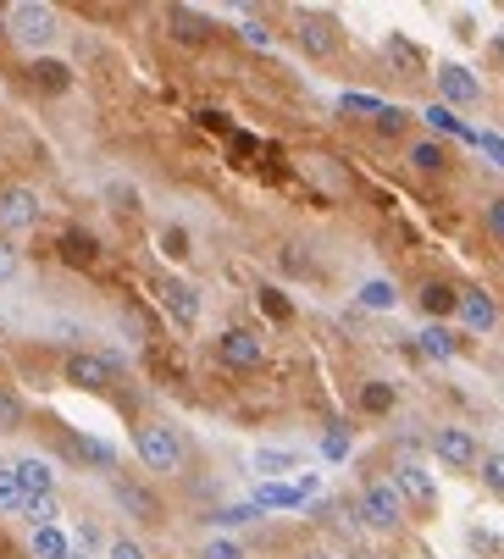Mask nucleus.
<instances>
[{
	"instance_id": "1",
	"label": "nucleus",
	"mask_w": 504,
	"mask_h": 559,
	"mask_svg": "<svg viewBox=\"0 0 504 559\" xmlns=\"http://www.w3.org/2000/svg\"><path fill=\"white\" fill-rule=\"evenodd\" d=\"M133 454H139L144 471H156V476H178L183 465H189V443H183V432L167 427V421H144V427L133 432Z\"/></svg>"
},
{
	"instance_id": "2",
	"label": "nucleus",
	"mask_w": 504,
	"mask_h": 559,
	"mask_svg": "<svg viewBox=\"0 0 504 559\" xmlns=\"http://www.w3.org/2000/svg\"><path fill=\"white\" fill-rule=\"evenodd\" d=\"M61 34V12L56 6H45V0H17V6H6V39L23 50H50Z\"/></svg>"
},
{
	"instance_id": "3",
	"label": "nucleus",
	"mask_w": 504,
	"mask_h": 559,
	"mask_svg": "<svg viewBox=\"0 0 504 559\" xmlns=\"http://www.w3.org/2000/svg\"><path fill=\"white\" fill-rule=\"evenodd\" d=\"M405 515H410V504L399 499V488L388 476H366L360 482V521L372 526V532H399Z\"/></svg>"
},
{
	"instance_id": "4",
	"label": "nucleus",
	"mask_w": 504,
	"mask_h": 559,
	"mask_svg": "<svg viewBox=\"0 0 504 559\" xmlns=\"http://www.w3.org/2000/svg\"><path fill=\"white\" fill-rule=\"evenodd\" d=\"M156 299H161V310L172 316V327H183V333H194L200 327V288L189 283V277H156Z\"/></svg>"
},
{
	"instance_id": "5",
	"label": "nucleus",
	"mask_w": 504,
	"mask_h": 559,
	"mask_svg": "<svg viewBox=\"0 0 504 559\" xmlns=\"http://www.w3.org/2000/svg\"><path fill=\"white\" fill-rule=\"evenodd\" d=\"M216 360L228 371H261L266 366V338L250 333V327H228V333H216Z\"/></svg>"
},
{
	"instance_id": "6",
	"label": "nucleus",
	"mask_w": 504,
	"mask_h": 559,
	"mask_svg": "<svg viewBox=\"0 0 504 559\" xmlns=\"http://www.w3.org/2000/svg\"><path fill=\"white\" fill-rule=\"evenodd\" d=\"M111 499H117L133 521H144V526H161V521H167V504H161V493L150 488V482H139V476H111Z\"/></svg>"
},
{
	"instance_id": "7",
	"label": "nucleus",
	"mask_w": 504,
	"mask_h": 559,
	"mask_svg": "<svg viewBox=\"0 0 504 559\" xmlns=\"http://www.w3.org/2000/svg\"><path fill=\"white\" fill-rule=\"evenodd\" d=\"M61 382L78 393H106L111 382H117V360L106 355H89V349H72L67 366H61Z\"/></svg>"
},
{
	"instance_id": "8",
	"label": "nucleus",
	"mask_w": 504,
	"mask_h": 559,
	"mask_svg": "<svg viewBox=\"0 0 504 559\" xmlns=\"http://www.w3.org/2000/svg\"><path fill=\"white\" fill-rule=\"evenodd\" d=\"M294 39H300V50L311 61H333L338 50H344V28H338V17H327V12H305L300 28H294Z\"/></svg>"
},
{
	"instance_id": "9",
	"label": "nucleus",
	"mask_w": 504,
	"mask_h": 559,
	"mask_svg": "<svg viewBox=\"0 0 504 559\" xmlns=\"http://www.w3.org/2000/svg\"><path fill=\"white\" fill-rule=\"evenodd\" d=\"M39 216H45V200L28 183H6L0 189V233H28V227H39Z\"/></svg>"
},
{
	"instance_id": "10",
	"label": "nucleus",
	"mask_w": 504,
	"mask_h": 559,
	"mask_svg": "<svg viewBox=\"0 0 504 559\" xmlns=\"http://www.w3.org/2000/svg\"><path fill=\"white\" fill-rule=\"evenodd\" d=\"M432 84H438V106H477L482 100V84H477V72L460 67V61H444V67H432Z\"/></svg>"
},
{
	"instance_id": "11",
	"label": "nucleus",
	"mask_w": 504,
	"mask_h": 559,
	"mask_svg": "<svg viewBox=\"0 0 504 559\" xmlns=\"http://www.w3.org/2000/svg\"><path fill=\"white\" fill-rule=\"evenodd\" d=\"M432 454L449 465V471H477V460H482V443L471 438L466 427H438L432 432Z\"/></svg>"
},
{
	"instance_id": "12",
	"label": "nucleus",
	"mask_w": 504,
	"mask_h": 559,
	"mask_svg": "<svg viewBox=\"0 0 504 559\" xmlns=\"http://www.w3.org/2000/svg\"><path fill=\"white\" fill-rule=\"evenodd\" d=\"M388 482H394V488H399V499H405V504H416V510H432V504H438V482H432V471H427L421 460H399Z\"/></svg>"
},
{
	"instance_id": "13",
	"label": "nucleus",
	"mask_w": 504,
	"mask_h": 559,
	"mask_svg": "<svg viewBox=\"0 0 504 559\" xmlns=\"http://www.w3.org/2000/svg\"><path fill=\"white\" fill-rule=\"evenodd\" d=\"M455 316L466 333H493V327H499V299H493L488 288H460Z\"/></svg>"
},
{
	"instance_id": "14",
	"label": "nucleus",
	"mask_w": 504,
	"mask_h": 559,
	"mask_svg": "<svg viewBox=\"0 0 504 559\" xmlns=\"http://www.w3.org/2000/svg\"><path fill=\"white\" fill-rule=\"evenodd\" d=\"M56 255H61L67 266H78V272H89V266H100V238L89 233V227H61Z\"/></svg>"
},
{
	"instance_id": "15",
	"label": "nucleus",
	"mask_w": 504,
	"mask_h": 559,
	"mask_svg": "<svg viewBox=\"0 0 504 559\" xmlns=\"http://www.w3.org/2000/svg\"><path fill=\"white\" fill-rule=\"evenodd\" d=\"M61 449H67V460L89 465V471H117V449L100 438H84V432H61Z\"/></svg>"
},
{
	"instance_id": "16",
	"label": "nucleus",
	"mask_w": 504,
	"mask_h": 559,
	"mask_svg": "<svg viewBox=\"0 0 504 559\" xmlns=\"http://www.w3.org/2000/svg\"><path fill=\"white\" fill-rule=\"evenodd\" d=\"M12 471H17V482H23L34 499H56V465H50V460L23 454V460H12Z\"/></svg>"
},
{
	"instance_id": "17",
	"label": "nucleus",
	"mask_w": 504,
	"mask_h": 559,
	"mask_svg": "<svg viewBox=\"0 0 504 559\" xmlns=\"http://www.w3.org/2000/svg\"><path fill=\"white\" fill-rule=\"evenodd\" d=\"M416 305L427 310L432 322H449V316H455V305H460V288L444 283V277H432V283L416 288Z\"/></svg>"
},
{
	"instance_id": "18",
	"label": "nucleus",
	"mask_w": 504,
	"mask_h": 559,
	"mask_svg": "<svg viewBox=\"0 0 504 559\" xmlns=\"http://www.w3.org/2000/svg\"><path fill=\"white\" fill-rule=\"evenodd\" d=\"M167 28L178 45H205L211 39V17L194 12V6H167Z\"/></svg>"
},
{
	"instance_id": "19",
	"label": "nucleus",
	"mask_w": 504,
	"mask_h": 559,
	"mask_svg": "<svg viewBox=\"0 0 504 559\" xmlns=\"http://www.w3.org/2000/svg\"><path fill=\"white\" fill-rule=\"evenodd\" d=\"M28 84H34L39 95H67V89H72V67H67V61H56V56H34Z\"/></svg>"
},
{
	"instance_id": "20",
	"label": "nucleus",
	"mask_w": 504,
	"mask_h": 559,
	"mask_svg": "<svg viewBox=\"0 0 504 559\" xmlns=\"http://www.w3.org/2000/svg\"><path fill=\"white\" fill-rule=\"evenodd\" d=\"M449 144L444 139H410V167L421 172V178H438V172H449Z\"/></svg>"
},
{
	"instance_id": "21",
	"label": "nucleus",
	"mask_w": 504,
	"mask_h": 559,
	"mask_svg": "<svg viewBox=\"0 0 504 559\" xmlns=\"http://www.w3.org/2000/svg\"><path fill=\"white\" fill-rule=\"evenodd\" d=\"M421 355H432V360H455L460 355V338L449 333V322H432V327H421Z\"/></svg>"
},
{
	"instance_id": "22",
	"label": "nucleus",
	"mask_w": 504,
	"mask_h": 559,
	"mask_svg": "<svg viewBox=\"0 0 504 559\" xmlns=\"http://www.w3.org/2000/svg\"><path fill=\"white\" fill-rule=\"evenodd\" d=\"M23 427H28V399L17 388H0V438H12Z\"/></svg>"
},
{
	"instance_id": "23",
	"label": "nucleus",
	"mask_w": 504,
	"mask_h": 559,
	"mask_svg": "<svg viewBox=\"0 0 504 559\" xmlns=\"http://www.w3.org/2000/svg\"><path fill=\"white\" fill-rule=\"evenodd\" d=\"M28 499L34 493L17 482V471H12V460H0V510H12V515H23L28 510Z\"/></svg>"
},
{
	"instance_id": "24",
	"label": "nucleus",
	"mask_w": 504,
	"mask_h": 559,
	"mask_svg": "<svg viewBox=\"0 0 504 559\" xmlns=\"http://www.w3.org/2000/svg\"><path fill=\"white\" fill-rule=\"evenodd\" d=\"M34 554L39 559H72V537L61 526H34Z\"/></svg>"
},
{
	"instance_id": "25",
	"label": "nucleus",
	"mask_w": 504,
	"mask_h": 559,
	"mask_svg": "<svg viewBox=\"0 0 504 559\" xmlns=\"http://www.w3.org/2000/svg\"><path fill=\"white\" fill-rule=\"evenodd\" d=\"M394 405H399L394 382H366V388H360V410H366V416H388Z\"/></svg>"
},
{
	"instance_id": "26",
	"label": "nucleus",
	"mask_w": 504,
	"mask_h": 559,
	"mask_svg": "<svg viewBox=\"0 0 504 559\" xmlns=\"http://www.w3.org/2000/svg\"><path fill=\"white\" fill-rule=\"evenodd\" d=\"M421 122H427L432 133H449V139H477V133H471V128H466V122H460L449 106H427V111H421Z\"/></svg>"
},
{
	"instance_id": "27",
	"label": "nucleus",
	"mask_w": 504,
	"mask_h": 559,
	"mask_svg": "<svg viewBox=\"0 0 504 559\" xmlns=\"http://www.w3.org/2000/svg\"><path fill=\"white\" fill-rule=\"evenodd\" d=\"M311 488H316V482H300V488H283V482H266V488L255 493V504H266V510H288V504H300Z\"/></svg>"
},
{
	"instance_id": "28",
	"label": "nucleus",
	"mask_w": 504,
	"mask_h": 559,
	"mask_svg": "<svg viewBox=\"0 0 504 559\" xmlns=\"http://www.w3.org/2000/svg\"><path fill=\"white\" fill-rule=\"evenodd\" d=\"M477 476H482V488H488L493 499H504V449H482Z\"/></svg>"
},
{
	"instance_id": "29",
	"label": "nucleus",
	"mask_w": 504,
	"mask_h": 559,
	"mask_svg": "<svg viewBox=\"0 0 504 559\" xmlns=\"http://www.w3.org/2000/svg\"><path fill=\"white\" fill-rule=\"evenodd\" d=\"M255 471L261 476H288V471H300V454L294 449H261L255 454Z\"/></svg>"
},
{
	"instance_id": "30",
	"label": "nucleus",
	"mask_w": 504,
	"mask_h": 559,
	"mask_svg": "<svg viewBox=\"0 0 504 559\" xmlns=\"http://www.w3.org/2000/svg\"><path fill=\"white\" fill-rule=\"evenodd\" d=\"M360 305H366V310H394L399 294H394L388 277H372V283H360Z\"/></svg>"
},
{
	"instance_id": "31",
	"label": "nucleus",
	"mask_w": 504,
	"mask_h": 559,
	"mask_svg": "<svg viewBox=\"0 0 504 559\" xmlns=\"http://www.w3.org/2000/svg\"><path fill=\"white\" fill-rule=\"evenodd\" d=\"M261 310L272 322H294V299H288L283 288H261Z\"/></svg>"
},
{
	"instance_id": "32",
	"label": "nucleus",
	"mask_w": 504,
	"mask_h": 559,
	"mask_svg": "<svg viewBox=\"0 0 504 559\" xmlns=\"http://www.w3.org/2000/svg\"><path fill=\"white\" fill-rule=\"evenodd\" d=\"M161 255H167V261H189V233H183L178 222L161 227Z\"/></svg>"
},
{
	"instance_id": "33",
	"label": "nucleus",
	"mask_w": 504,
	"mask_h": 559,
	"mask_svg": "<svg viewBox=\"0 0 504 559\" xmlns=\"http://www.w3.org/2000/svg\"><path fill=\"white\" fill-rule=\"evenodd\" d=\"M377 133H383V139H399V133L410 128V111H399V106H383L377 111V122H372Z\"/></svg>"
},
{
	"instance_id": "34",
	"label": "nucleus",
	"mask_w": 504,
	"mask_h": 559,
	"mask_svg": "<svg viewBox=\"0 0 504 559\" xmlns=\"http://www.w3.org/2000/svg\"><path fill=\"white\" fill-rule=\"evenodd\" d=\"M17 272H23V250L12 238H0V283H17Z\"/></svg>"
},
{
	"instance_id": "35",
	"label": "nucleus",
	"mask_w": 504,
	"mask_h": 559,
	"mask_svg": "<svg viewBox=\"0 0 504 559\" xmlns=\"http://www.w3.org/2000/svg\"><path fill=\"white\" fill-rule=\"evenodd\" d=\"M482 227H488V238L504 244V194H493V200L482 205Z\"/></svg>"
},
{
	"instance_id": "36",
	"label": "nucleus",
	"mask_w": 504,
	"mask_h": 559,
	"mask_svg": "<svg viewBox=\"0 0 504 559\" xmlns=\"http://www.w3.org/2000/svg\"><path fill=\"white\" fill-rule=\"evenodd\" d=\"M28 521H34V526H56V515H61V504L56 499H28Z\"/></svg>"
},
{
	"instance_id": "37",
	"label": "nucleus",
	"mask_w": 504,
	"mask_h": 559,
	"mask_svg": "<svg viewBox=\"0 0 504 559\" xmlns=\"http://www.w3.org/2000/svg\"><path fill=\"white\" fill-rule=\"evenodd\" d=\"M338 106H344V111H355V117H372V122H377V111H383V100H377V95H344V100H338Z\"/></svg>"
},
{
	"instance_id": "38",
	"label": "nucleus",
	"mask_w": 504,
	"mask_h": 559,
	"mask_svg": "<svg viewBox=\"0 0 504 559\" xmlns=\"http://www.w3.org/2000/svg\"><path fill=\"white\" fill-rule=\"evenodd\" d=\"M200 559H244V548L233 543V537H211V543L200 548Z\"/></svg>"
},
{
	"instance_id": "39",
	"label": "nucleus",
	"mask_w": 504,
	"mask_h": 559,
	"mask_svg": "<svg viewBox=\"0 0 504 559\" xmlns=\"http://www.w3.org/2000/svg\"><path fill=\"white\" fill-rule=\"evenodd\" d=\"M106 559H150V554H144L133 537H111V543H106Z\"/></svg>"
},
{
	"instance_id": "40",
	"label": "nucleus",
	"mask_w": 504,
	"mask_h": 559,
	"mask_svg": "<svg viewBox=\"0 0 504 559\" xmlns=\"http://www.w3.org/2000/svg\"><path fill=\"white\" fill-rule=\"evenodd\" d=\"M239 34H244V45H255V50H272L277 45L272 28H261V23H239Z\"/></svg>"
},
{
	"instance_id": "41",
	"label": "nucleus",
	"mask_w": 504,
	"mask_h": 559,
	"mask_svg": "<svg viewBox=\"0 0 504 559\" xmlns=\"http://www.w3.org/2000/svg\"><path fill=\"white\" fill-rule=\"evenodd\" d=\"M388 56H394V61H405V67H421V50L410 45V39H388Z\"/></svg>"
},
{
	"instance_id": "42",
	"label": "nucleus",
	"mask_w": 504,
	"mask_h": 559,
	"mask_svg": "<svg viewBox=\"0 0 504 559\" xmlns=\"http://www.w3.org/2000/svg\"><path fill=\"white\" fill-rule=\"evenodd\" d=\"M111 200H117V211H139V189H128V183H111Z\"/></svg>"
},
{
	"instance_id": "43",
	"label": "nucleus",
	"mask_w": 504,
	"mask_h": 559,
	"mask_svg": "<svg viewBox=\"0 0 504 559\" xmlns=\"http://www.w3.org/2000/svg\"><path fill=\"white\" fill-rule=\"evenodd\" d=\"M216 521H228V526H244V521H255V504H233V510H216Z\"/></svg>"
},
{
	"instance_id": "44",
	"label": "nucleus",
	"mask_w": 504,
	"mask_h": 559,
	"mask_svg": "<svg viewBox=\"0 0 504 559\" xmlns=\"http://www.w3.org/2000/svg\"><path fill=\"white\" fill-rule=\"evenodd\" d=\"M322 449H327V454H344V449H349V438H344V432H327Z\"/></svg>"
},
{
	"instance_id": "45",
	"label": "nucleus",
	"mask_w": 504,
	"mask_h": 559,
	"mask_svg": "<svg viewBox=\"0 0 504 559\" xmlns=\"http://www.w3.org/2000/svg\"><path fill=\"white\" fill-rule=\"evenodd\" d=\"M0 39H6V6H0Z\"/></svg>"
},
{
	"instance_id": "46",
	"label": "nucleus",
	"mask_w": 504,
	"mask_h": 559,
	"mask_svg": "<svg viewBox=\"0 0 504 559\" xmlns=\"http://www.w3.org/2000/svg\"><path fill=\"white\" fill-rule=\"evenodd\" d=\"M493 45H499V56H504V28H499V39H493Z\"/></svg>"
},
{
	"instance_id": "47",
	"label": "nucleus",
	"mask_w": 504,
	"mask_h": 559,
	"mask_svg": "<svg viewBox=\"0 0 504 559\" xmlns=\"http://www.w3.org/2000/svg\"><path fill=\"white\" fill-rule=\"evenodd\" d=\"M72 559H89V554H78V548H72Z\"/></svg>"
}]
</instances>
